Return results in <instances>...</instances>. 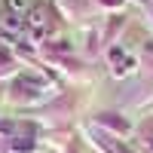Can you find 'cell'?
I'll use <instances>...</instances> for the list:
<instances>
[{
	"mask_svg": "<svg viewBox=\"0 0 153 153\" xmlns=\"http://www.w3.org/2000/svg\"><path fill=\"white\" fill-rule=\"evenodd\" d=\"M25 25L31 28V37H34V40H43V37H46V12H43L40 6L28 9V19H25Z\"/></svg>",
	"mask_w": 153,
	"mask_h": 153,
	"instance_id": "obj_1",
	"label": "cell"
},
{
	"mask_svg": "<svg viewBox=\"0 0 153 153\" xmlns=\"http://www.w3.org/2000/svg\"><path fill=\"white\" fill-rule=\"evenodd\" d=\"M6 3H9L12 12H22V16H25V9H28V3H25V0H6Z\"/></svg>",
	"mask_w": 153,
	"mask_h": 153,
	"instance_id": "obj_2",
	"label": "cell"
},
{
	"mask_svg": "<svg viewBox=\"0 0 153 153\" xmlns=\"http://www.w3.org/2000/svg\"><path fill=\"white\" fill-rule=\"evenodd\" d=\"M3 25H6V31H19V28H22V19H19V16H9Z\"/></svg>",
	"mask_w": 153,
	"mask_h": 153,
	"instance_id": "obj_3",
	"label": "cell"
}]
</instances>
